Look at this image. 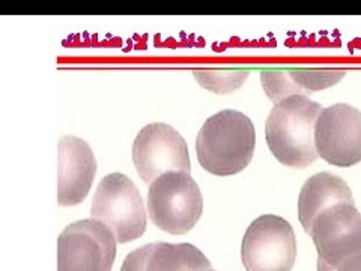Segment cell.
Instances as JSON below:
<instances>
[{
    "label": "cell",
    "instance_id": "cell-1",
    "mask_svg": "<svg viewBox=\"0 0 361 271\" xmlns=\"http://www.w3.org/2000/svg\"><path fill=\"white\" fill-rule=\"evenodd\" d=\"M255 146L253 122L238 110H221L208 118L196 139L200 166L217 176L244 171L252 162Z\"/></svg>",
    "mask_w": 361,
    "mask_h": 271
},
{
    "label": "cell",
    "instance_id": "cell-2",
    "mask_svg": "<svg viewBox=\"0 0 361 271\" xmlns=\"http://www.w3.org/2000/svg\"><path fill=\"white\" fill-rule=\"evenodd\" d=\"M321 112L319 103L300 95L274 104L265 136L269 151L281 164L304 169L319 157L314 148V127Z\"/></svg>",
    "mask_w": 361,
    "mask_h": 271
},
{
    "label": "cell",
    "instance_id": "cell-3",
    "mask_svg": "<svg viewBox=\"0 0 361 271\" xmlns=\"http://www.w3.org/2000/svg\"><path fill=\"white\" fill-rule=\"evenodd\" d=\"M203 212L202 191L185 172H167L149 186L151 222L171 235H184L197 224Z\"/></svg>",
    "mask_w": 361,
    "mask_h": 271
},
{
    "label": "cell",
    "instance_id": "cell-4",
    "mask_svg": "<svg viewBox=\"0 0 361 271\" xmlns=\"http://www.w3.org/2000/svg\"><path fill=\"white\" fill-rule=\"evenodd\" d=\"M145 202L139 188L123 174L106 175L97 187L90 219L98 220L126 244L139 240L146 231Z\"/></svg>",
    "mask_w": 361,
    "mask_h": 271
},
{
    "label": "cell",
    "instance_id": "cell-5",
    "mask_svg": "<svg viewBox=\"0 0 361 271\" xmlns=\"http://www.w3.org/2000/svg\"><path fill=\"white\" fill-rule=\"evenodd\" d=\"M241 259L245 271H292L297 240L290 223L274 214L253 220L243 236Z\"/></svg>",
    "mask_w": 361,
    "mask_h": 271
},
{
    "label": "cell",
    "instance_id": "cell-6",
    "mask_svg": "<svg viewBox=\"0 0 361 271\" xmlns=\"http://www.w3.org/2000/svg\"><path fill=\"white\" fill-rule=\"evenodd\" d=\"M116 236L94 219L68 224L58 239V271H111Z\"/></svg>",
    "mask_w": 361,
    "mask_h": 271
},
{
    "label": "cell",
    "instance_id": "cell-7",
    "mask_svg": "<svg viewBox=\"0 0 361 271\" xmlns=\"http://www.w3.org/2000/svg\"><path fill=\"white\" fill-rule=\"evenodd\" d=\"M133 163L145 183L154 181L167 172L190 174L188 146L173 127L154 122L143 127L133 143Z\"/></svg>",
    "mask_w": 361,
    "mask_h": 271
},
{
    "label": "cell",
    "instance_id": "cell-8",
    "mask_svg": "<svg viewBox=\"0 0 361 271\" xmlns=\"http://www.w3.org/2000/svg\"><path fill=\"white\" fill-rule=\"evenodd\" d=\"M310 236L318 264L336 270L361 255V212L354 203H338L314 219Z\"/></svg>",
    "mask_w": 361,
    "mask_h": 271
},
{
    "label": "cell",
    "instance_id": "cell-9",
    "mask_svg": "<svg viewBox=\"0 0 361 271\" xmlns=\"http://www.w3.org/2000/svg\"><path fill=\"white\" fill-rule=\"evenodd\" d=\"M316 152L326 163L349 167L361 162V112L346 103L322 109L314 127Z\"/></svg>",
    "mask_w": 361,
    "mask_h": 271
},
{
    "label": "cell",
    "instance_id": "cell-10",
    "mask_svg": "<svg viewBox=\"0 0 361 271\" xmlns=\"http://www.w3.org/2000/svg\"><path fill=\"white\" fill-rule=\"evenodd\" d=\"M97 174V160L90 146L75 136H65L58 145V203L74 207L82 203Z\"/></svg>",
    "mask_w": 361,
    "mask_h": 271
},
{
    "label": "cell",
    "instance_id": "cell-11",
    "mask_svg": "<svg viewBox=\"0 0 361 271\" xmlns=\"http://www.w3.org/2000/svg\"><path fill=\"white\" fill-rule=\"evenodd\" d=\"M209 259L193 244L151 243L123 259L121 271H211Z\"/></svg>",
    "mask_w": 361,
    "mask_h": 271
},
{
    "label": "cell",
    "instance_id": "cell-12",
    "mask_svg": "<svg viewBox=\"0 0 361 271\" xmlns=\"http://www.w3.org/2000/svg\"><path fill=\"white\" fill-rule=\"evenodd\" d=\"M338 203H354L353 191L342 178L330 172H319L304 183L298 198V219L310 232L314 219Z\"/></svg>",
    "mask_w": 361,
    "mask_h": 271
},
{
    "label": "cell",
    "instance_id": "cell-13",
    "mask_svg": "<svg viewBox=\"0 0 361 271\" xmlns=\"http://www.w3.org/2000/svg\"><path fill=\"white\" fill-rule=\"evenodd\" d=\"M302 97L330 88L343 78V70H318V68H290L288 70Z\"/></svg>",
    "mask_w": 361,
    "mask_h": 271
},
{
    "label": "cell",
    "instance_id": "cell-14",
    "mask_svg": "<svg viewBox=\"0 0 361 271\" xmlns=\"http://www.w3.org/2000/svg\"><path fill=\"white\" fill-rule=\"evenodd\" d=\"M248 70H196V80L216 94H229L243 86Z\"/></svg>",
    "mask_w": 361,
    "mask_h": 271
},
{
    "label": "cell",
    "instance_id": "cell-15",
    "mask_svg": "<svg viewBox=\"0 0 361 271\" xmlns=\"http://www.w3.org/2000/svg\"><path fill=\"white\" fill-rule=\"evenodd\" d=\"M261 82L267 95L276 104L290 97H302L288 70H264L261 73Z\"/></svg>",
    "mask_w": 361,
    "mask_h": 271
},
{
    "label": "cell",
    "instance_id": "cell-16",
    "mask_svg": "<svg viewBox=\"0 0 361 271\" xmlns=\"http://www.w3.org/2000/svg\"><path fill=\"white\" fill-rule=\"evenodd\" d=\"M318 271H361V255L349 259V261H346L345 264H342L336 270H331L322 264H318Z\"/></svg>",
    "mask_w": 361,
    "mask_h": 271
},
{
    "label": "cell",
    "instance_id": "cell-17",
    "mask_svg": "<svg viewBox=\"0 0 361 271\" xmlns=\"http://www.w3.org/2000/svg\"><path fill=\"white\" fill-rule=\"evenodd\" d=\"M211 271H212V270H211Z\"/></svg>",
    "mask_w": 361,
    "mask_h": 271
}]
</instances>
